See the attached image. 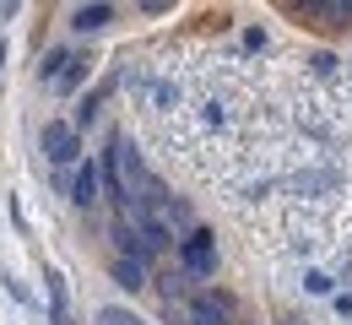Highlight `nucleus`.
<instances>
[{"mask_svg": "<svg viewBox=\"0 0 352 325\" xmlns=\"http://www.w3.org/2000/svg\"><path fill=\"white\" fill-rule=\"evenodd\" d=\"M184 320H190V325H233V298H228V293H212V287H201V293H190Z\"/></svg>", "mask_w": 352, "mask_h": 325, "instance_id": "obj_2", "label": "nucleus"}, {"mask_svg": "<svg viewBox=\"0 0 352 325\" xmlns=\"http://www.w3.org/2000/svg\"><path fill=\"white\" fill-rule=\"evenodd\" d=\"M38 146H44V157L54 163V168H65V163H76V152H82V136L71 131V120H49L44 136H38Z\"/></svg>", "mask_w": 352, "mask_h": 325, "instance_id": "obj_3", "label": "nucleus"}, {"mask_svg": "<svg viewBox=\"0 0 352 325\" xmlns=\"http://www.w3.org/2000/svg\"><path fill=\"white\" fill-rule=\"evenodd\" d=\"M293 11L304 22H314V27H352V0H304Z\"/></svg>", "mask_w": 352, "mask_h": 325, "instance_id": "obj_4", "label": "nucleus"}, {"mask_svg": "<svg viewBox=\"0 0 352 325\" xmlns=\"http://www.w3.org/2000/svg\"><path fill=\"white\" fill-rule=\"evenodd\" d=\"M87 76H92V60H87V54H76V60H71V65L60 71V82H54V93H60V98H71L76 87H82V82H87Z\"/></svg>", "mask_w": 352, "mask_h": 325, "instance_id": "obj_8", "label": "nucleus"}, {"mask_svg": "<svg viewBox=\"0 0 352 325\" xmlns=\"http://www.w3.org/2000/svg\"><path fill=\"white\" fill-rule=\"evenodd\" d=\"M71 60H76L71 49H49L44 60H38V82H49V87H54V82H60V71H65Z\"/></svg>", "mask_w": 352, "mask_h": 325, "instance_id": "obj_12", "label": "nucleus"}, {"mask_svg": "<svg viewBox=\"0 0 352 325\" xmlns=\"http://www.w3.org/2000/svg\"><path fill=\"white\" fill-rule=\"evenodd\" d=\"M109 277L120 282V287H146V266H141V260H125V255H120V260H114V266H109Z\"/></svg>", "mask_w": 352, "mask_h": 325, "instance_id": "obj_11", "label": "nucleus"}, {"mask_svg": "<svg viewBox=\"0 0 352 325\" xmlns=\"http://www.w3.org/2000/svg\"><path fill=\"white\" fill-rule=\"evenodd\" d=\"M304 287H309V293H331V277H325V271H309Z\"/></svg>", "mask_w": 352, "mask_h": 325, "instance_id": "obj_14", "label": "nucleus"}, {"mask_svg": "<svg viewBox=\"0 0 352 325\" xmlns=\"http://www.w3.org/2000/svg\"><path fill=\"white\" fill-rule=\"evenodd\" d=\"M114 87H120V76H103V82H98V87L82 98V109H76V120H71V131H76V136H82V125H92V120H98V103L114 93Z\"/></svg>", "mask_w": 352, "mask_h": 325, "instance_id": "obj_6", "label": "nucleus"}, {"mask_svg": "<svg viewBox=\"0 0 352 325\" xmlns=\"http://www.w3.org/2000/svg\"><path fill=\"white\" fill-rule=\"evenodd\" d=\"M157 282H163V304H168V315L190 304V277H184V271H168V277H157Z\"/></svg>", "mask_w": 352, "mask_h": 325, "instance_id": "obj_10", "label": "nucleus"}, {"mask_svg": "<svg viewBox=\"0 0 352 325\" xmlns=\"http://www.w3.org/2000/svg\"><path fill=\"white\" fill-rule=\"evenodd\" d=\"M71 201H76V206H92V201H98V163H82V168H76V185H71Z\"/></svg>", "mask_w": 352, "mask_h": 325, "instance_id": "obj_9", "label": "nucleus"}, {"mask_svg": "<svg viewBox=\"0 0 352 325\" xmlns=\"http://www.w3.org/2000/svg\"><path fill=\"white\" fill-rule=\"evenodd\" d=\"M109 22H114V5H103V0H98V5H76V11H71V27H76V33H103Z\"/></svg>", "mask_w": 352, "mask_h": 325, "instance_id": "obj_7", "label": "nucleus"}, {"mask_svg": "<svg viewBox=\"0 0 352 325\" xmlns=\"http://www.w3.org/2000/svg\"><path fill=\"white\" fill-rule=\"evenodd\" d=\"M98 325H146V320L131 315V309H120V304H109V309H98Z\"/></svg>", "mask_w": 352, "mask_h": 325, "instance_id": "obj_13", "label": "nucleus"}, {"mask_svg": "<svg viewBox=\"0 0 352 325\" xmlns=\"http://www.w3.org/2000/svg\"><path fill=\"white\" fill-rule=\"evenodd\" d=\"M244 49H265V27H250V33H244Z\"/></svg>", "mask_w": 352, "mask_h": 325, "instance_id": "obj_15", "label": "nucleus"}, {"mask_svg": "<svg viewBox=\"0 0 352 325\" xmlns=\"http://www.w3.org/2000/svg\"><path fill=\"white\" fill-rule=\"evenodd\" d=\"M174 244H179V271H184L190 282H201V277L217 271V238H212L206 228H190L184 238H174Z\"/></svg>", "mask_w": 352, "mask_h": 325, "instance_id": "obj_1", "label": "nucleus"}, {"mask_svg": "<svg viewBox=\"0 0 352 325\" xmlns=\"http://www.w3.org/2000/svg\"><path fill=\"white\" fill-rule=\"evenodd\" d=\"M44 293H49V325H76L71 304H65V277L60 271H44Z\"/></svg>", "mask_w": 352, "mask_h": 325, "instance_id": "obj_5", "label": "nucleus"}]
</instances>
